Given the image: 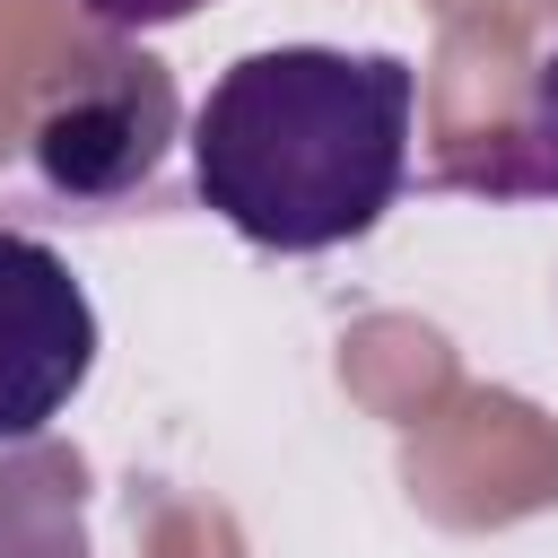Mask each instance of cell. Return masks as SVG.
Instances as JSON below:
<instances>
[{"label": "cell", "mask_w": 558, "mask_h": 558, "mask_svg": "<svg viewBox=\"0 0 558 558\" xmlns=\"http://www.w3.org/2000/svg\"><path fill=\"white\" fill-rule=\"evenodd\" d=\"M166 140H174V78L148 52H105V61L70 70L44 96L35 131H26L35 174L61 201H122V192H140L166 166Z\"/></svg>", "instance_id": "2"}, {"label": "cell", "mask_w": 558, "mask_h": 558, "mask_svg": "<svg viewBox=\"0 0 558 558\" xmlns=\"http://www.w3.org/2000/svg\"><path fill=\"white\" fill-rule=\"evenodd\" d=\"M497 192H558V44H549L541 70H532V96H523L514 157H506Z\"/></svg>", "instance_id": "4"}, {"label": "cell", "mask_w": 558, "mask_h": 558, "mask_svg": "<svg viewBox=\"0 0 558 558\" xmlns=\"http://www.w3.org/2000/svg\"><path fill=\"white\" fill-rule=\"evenodd\" d=\"M410 105L418 78L401 52H244L192 113V192L262 253L357 244L410 183Z\"/></svg>", "instance_id": "1"}, {"label": "cell", "mask_w": 558, "mask_h": 558, "mask_svg": "<svg viewBox=\"0 0 558 558\" xmlns=\"http://www.w3.org/2000/svg\"><path fill=\"white\" fill-rule=\"evenodd\" d=\"M96 26H113V35H148V26H183V17H201L209 0H78Z\"/></svg>", "instance_id": "5"}, {"label": "cell", "mask_w": 558, "mask_h": 558, "mask_svg": "<svg viewBox=\"0 0 558 558\" xmlns=\"http://www.w3.org/2000/svg\"><path fill=\"white\" fill-rule=\"evenodd\" d=\"M87 375H96V305L78 270L44 235L0 227V445L44 436Z\"/></svg>", "instance_id": "3"}]
</instances>
